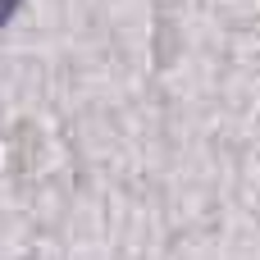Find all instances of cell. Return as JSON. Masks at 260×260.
I'll list each match as a JSON object with an SVG mask.
<instances>
[{
	"instance_id": "1",
	"label": "cell",
	"mask_w": 260,
	"mask_h": 260,
	"mask_svg": "<svg viewBox=\"0 0 260 260\" xmlns=\"http://www.w3.org/2000/svg\"><path fill=\"white\" fill-rule=\"evenodd\" d=\"M18 5H23V0H0V27L14 18V9H18Z\"/></svg>"
}]
</instances>
